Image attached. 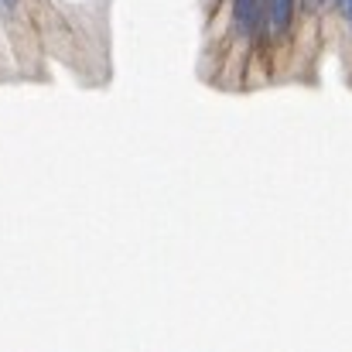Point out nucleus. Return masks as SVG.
Here are the masks:
<instances>
[{"instance_id": "obj_4", "label": "nucleus", "mask_w": 352, "mask_h": 352, "mask_svg": "<svg viewBox=\"0 0 352 352\" xmlns=\"http://www.w3.org/2000/svg\"><path fill=\"white\" fill-rule=\"evenodd\" d=\"M339 7H342V14L349 17V28H352V0H339Z\"/></svg>"}, {"instance_id": "obj_1", "label": "nucleus", "mask_w": 352, "mask_h": 352, "mask_svg": "<svg viewBox=\"0 0 352 352\" xmlns=\"http://www.w3.org/2000/svg\"><path fill=\"white\" fill-rule=\"evenodd\" d=\"M233 21H236V31L239 34H253V28L260 21V0H236Z\"/></svg>"}, {"instance_id": "obj_2", "label": "nucleus", "mask_w": 352, "mask_h": 352, "mask_svg": "<svg viewBox=\"0 0 352 352\" xmlns=\"http://www.w3.org/2000/svg\"><path fill=\"white\" fill-rule=\"evenodd\" d=\"M291 14H294V0H270L267 3V24L274 34H284L287 24H291Z\"/></svg>"}, {"instance_id": "obj_3", "label": "nucleus", "mask_w": 352, "mask_h": 352, "mask_svg": "<svg viewBox=\"0 0 352 352\" xmlns=\"http://www.w3.org/2000/svg\"><path fill=\"white\" fill-rule=\"evenodd\" d=\"M325 3H339V0H305V10H311V14H315V10H322Z\"/></svg>"}, {"instance_id": "obj_5", "label": "nucleus", "mask_w": 352, "mask_h": 352, "mask_svg": "<svg viewBox=\"0 0 352 352\" xmlns=\"http://www.w3.org/2000/svg\"><path fill=\"white\" fill-rule=\"evenodd\" d=\"M14 3H17V0H0V7H14Z\"/></svg>"}]
</instances>
